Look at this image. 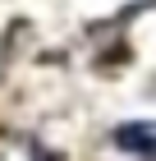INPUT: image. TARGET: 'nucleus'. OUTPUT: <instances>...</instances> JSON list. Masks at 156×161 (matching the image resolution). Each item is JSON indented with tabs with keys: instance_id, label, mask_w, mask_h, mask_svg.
I'll list each match as a JSON object with an SVG mask.
<instances>
[{
	"instance_id": "1",
	"label": "nucleus",
	"mask_w": 156,
	"mask_h": 161,
	"mask_svg": "<svg viewBox=\"0 0 156 161\" xmlns=\"http://www.w3.org/2000/svg\"><path fill=\"white\" fill-rule=\"evenodd\" d=\"M115 143L129 152H143V157H156V124H124L115 129Z\"/></svg>"
}]
</instances>
